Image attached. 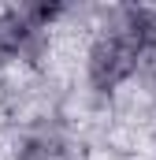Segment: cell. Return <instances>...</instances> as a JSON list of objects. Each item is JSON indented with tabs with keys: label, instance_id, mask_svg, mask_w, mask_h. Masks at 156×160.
<instances>
[{
	"label": "cell",
	"instance_id": "5b68a950",
	"mask_svg": "<svg viewBox=\"0 0 156 160\" xmlns=\"http://www.w3.org/2000/svg\"><path fill=\"white\" fill-rule=\"evenodd\" d=\"M22 160H63V153L56 145H48V142H30L22 149Z\"/></svg>",
	"mask_w": 156,
	"mask_h": 160
},
{
	"label": "cell",
	"instance_id": "7a4b0ae2",
	"mask_svg": "<svg viewBox=\"0 0 156 160\" xmlns=\"http://www.w3.org/2000/svg\"><path fill=\"white\" fill-rule=\"evenodd\" d=\"M11 52H41V34L30 30V22L22 15H0V56H11Z\"/></svg>",
	"mask_w": 156,
	"mask_h": 160
},
{
	"label": "cell",
	"instance_id": "3957f363",
	"mask_svg": "<svg viewBox=\"0 0 156 160\" xmlns=\"http://www.w3.org/2000/svg\"><path fill=\"white\" fill-rule=\"evenodd\" d=\"M123 38L130 41L134 48L156 45V11L153 8H134V11H126V30H123Z\"/></svg>",
	"mask_w": 156,
	"mask_h": 160
},
{
	"label": "cell",
	"instance_id": "6da1fadb",
	"mask_svg": "<svg viewBox=\"0 0 156 160\" xmlns=\"http://www.w3.org/2000/svg\"><path fill=\"white\" fill-rule=\"evenodd\" d=\"M134 52H138V48L123 38V34L100 38L93 45V52H89V78H93V86H97L100 93L115 89L119 82L134 71Z\"/></svg>",
	"mask_w": 156,
	"mask_h": 160
},
{
	"label": "cell",
	"instance_id": "277c9868",
	"mask_svg": "<svg viewBox=\"0 0 156 160\" xmlns=\"http://www.w3.org/2000/svg\"><path fill=\"white\" fill-rule=\"evenodd\" d=\"M60 11H63L60 4H26V8H22L19 15H22V19L30 22V30H41V26H45V22H52V19H56Z\"/></svg>",
	"mask_w": 156,
	"mask_h": 160
}]
</instances>
